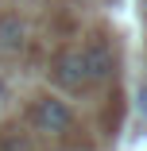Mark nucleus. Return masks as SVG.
I'll return each mask as SVG.
<instances>
[{
	"label": "nucleus",
	"instance_id": "f257e3e1",
	"mask_svg": "<svg viewBox=\"0 0 147 151\" xmlns=\"http://www.w3.org/2000/svg\"><path fill=\"white\" fill-rule=\"evenodd\" d=\"M54 85H62L66 93H81L89 78H85V62H81V50H62L54 54V70H50Z\"/></svg>",
	"mask_w": 147,
	"mask_h": 151
},
{
	"label": "nucleus",
	"instance_id": "f03ea898",
	"mask_svg": "<svg viewBox=\"0 0 147 151\" xmlns=\"http://www.w3.org/2000/svg\"><path fill=\"white\" fill-rule=\"evenodd\" d=\"M35 128L39 132H47V136H58V132H66L70 128V109H66V101H58V97H43L39 105H35Z\"/></svg>",
	"mask_w": 147,
	"mask_h": 151
},
{
	"label": "nucleus",
	"instance_id": "7ed1b4c3",
	"mask_svg": "<svg viewBox=\"0 0 147 151\" xmlns=\"http://www.w3.org/2000/svg\"><path fill=\"white\" fill-rule=\"evenodd\" d=\"M81 62H85V78L89 81H108L116 70V54L108 43H89L81 50Z\"/></svg>",
	"mask_w": 147,
	"mask_h": 151
},
{
	"label": "nucleus",
	"instance_id": "20e7f679",
	"mask_svg": "<svg viewBox=\"0 0 147 151\" xmlns=\"http://www.w3.org/2000/svg\"><path fill=\"white\" fill-rule=\"evenodd\" d=\"M23 39H27V27L16 16H4V19H0V47H4V50H19Z\"/></svg>",
	"mask_w": 147,
	"mask_h": 151
}]
</instances>
